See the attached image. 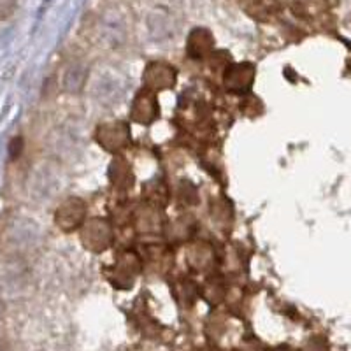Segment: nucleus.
I'll list each match as a JSON object with an SVG mask.
<instances>
[{
    "mask_svg": "<svg viewBox=\"0 0 351 351\" xmlns=\"http://www.w3.org/2000/svg\"><path fill=\"white\" fill-rule=\"evenodd\" d=\"M14 0H0V18H5L11 12Z\"/></svg>",
    "mask_w": 351,
    "mask_h": 351,
    "instance_id": "nucleus-1",
    "label": "nucleus"
}]
</instances>
